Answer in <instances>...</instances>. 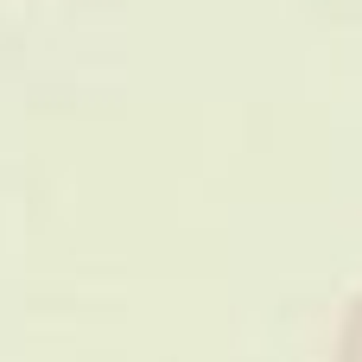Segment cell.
I'll return each mask as SVG.
<instances>
[{"mask_svg": "<svg viewBox=\"0 0 362 362\" xmlns=\"http://www.w3.org/2000/svg\"><path fill=\"white\" fill-rule=\"evenodd\" d=\"M331 362H362V293L350 299V312H344V325H337V356Z\"/></svg>", "mask_w": 362, "mask_h": 362, "instance_id": "6da1fadb", "label": "cell"}]
</instances>
